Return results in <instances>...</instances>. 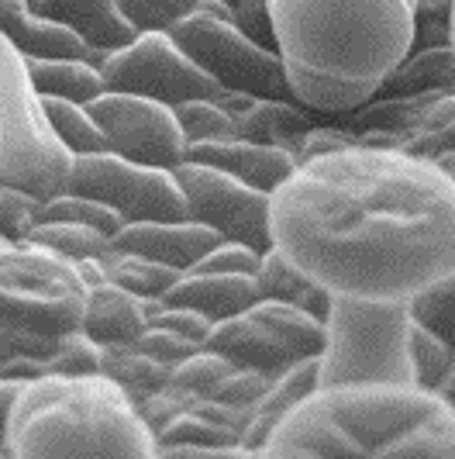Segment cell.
<instances>
[{"instance_id": "cell-1", "label": "cell", "mask_w": 455, "mask_h": 459, "mask_svg": "<svg viewBox=\"0 0 455 459\" xmlns=\"http://www.w3.org/2000/svg\"><path fill=\"white\" fill-rule=\"evenodd\" d=\"M273 246L339 298L410 304L455 273V177L397 145L304 160L273 194Z\"/></svg>"}, {"instance_id": "cell-2", "label": "cell", "mask_w": 455, "mask_h": 459, "mask_svg": "<svg viewBox=\"0 0 455 459\" xmlns=\"http://www.w3.org/2000/svg\"><path fill=\"white\" fill-rule=\"evenodd\" d=\"M276 48L296 100L352 115L410 56L417 0H270Z\"/></svg>"}, {"instance_id": "cell-3", "label": "cell", "mask_w": 455, "mask_h": 459, "mask_svg": "<svg viewBox=\"0 0 455 459\" xmlns=\"http://www.w3.org/2000/svg\"><path fill=\"white\" fill-rule=\"evenodd\" d=\"M283 459H455V408L417 384L318 387L266 438Z\"/></svg>"}, {"instance_id": "cell-4", "label": "cell", "mask_w": 455, "mask_h": 459, "mask_svg": "<svg viewBox=\"0 0 455 459\" xmlns=\"http://www.w3.org/2000/svg\"><path fill=\"white\" fill-rule=\"evenodd\" d=\"M7 446L18 459H149L156 436L138 404L104 373L24 384L11 418Z\"/></svg>"}, {"instance_id": "cell-5", "label": "cell", "mask_w": 455, "mask_h": 459, "mask_svg": "<svg viewBox=\"0 0 455 459\" xmlns=\"http://www.w3.org/2000/svg\"><path fill=\"white\" fill-rule=\"evenodd\" d=\"M414 311L408 300H331L321 349V387L414 384Z\"/></svg>"}, {"instance_id": "cell-6", "label": "cell", "mask_w": 455, "mask_h": 459, "mask_svg": "<svg viewBox=\"0 0 455 459\" xmlns=\"http://www.w3.org/2000/svg\"><path fill=\"white\" fill-rule=\"evenodd\" d=\"M73 160L48 121L46 97L35 91L24 56L0 35V184L52 201L66 194Z\"/></svg>"}, {"instance_id": "cell-7", "label": "cell", "mask_w": 455, "mask_h": 459, "mask_svg": "<svg viewBox=\"0 0 455 459\" xmlns=\"http://www.w3.org/2000/svg\"><path fill=\"white\" fill-rule=\"evenodd\" d=\"M90 276L42 242H11L0 249V318L63 339L83 325Z\"/></svg>"}, {"instance_id": "cell-8", "label": "cell", "mask_w": 455, "mask_h": 459, "mask_svg": "<svg viewBox=\"0 0 455 459\" xmlns=\"http://www.w3.org/2000/svg\"><path fill=\"white\" fill-rule=\"evenodd\" d=\"M169 35L221 91L296 100L283 56L276 48L252 42L235 24L231 4L225 0H201L180 24L169 28Z\"/></svg>"}, {"instance_id": "cell-9", "label": "cell", "mask_w": 455, "mask_h": 459, "mask_svg": "<svg viewBox=\"0 0 455 459\" xmlns=\"http://www.w3.org/2000/svg\"><path fill=\"white\" fill-rule=\"evenodd\" d=\"M66 190L114 207L124 225L186 218V197L173 169L142 166V162L121 160L114 152L76 156Z\"/></svg>"}, {"instance_id": "cell-10", "label": "cell", "mask_w": 455, "mask_h": 459, "mask_svg": "<svg viewBox=\"0 0 455 459\" xmlns=\"http://www.w3.org/2000/svg\"><path fill=\"white\" fill-rule=\"evenodd\" d=\"M173 173L186 197V218L214 229L228 242H245L259 253L273 249V194L197 160L180 162Z\"/></svg>"}, {"instance_id": "cell-11", "label": "cell", "mask_w": 455, "mask_h": 459, "mask_svg": "<svg viewBox=\"0 0 455 459\" xmlns=\"http://www.w3.org/2000/svg\"><path fill=\"white\" fill-rule=\"evenodd\" d=\"M107 91L135 93L176 108L183 100L218 97L221 87L197 66L169 31H142L132 46L100 59Z\"/></svg>"}, {"instance_id": "cell-12", "label": "cell", "mask_w": 455, "mask_h": 459, "mask_svg": "<svg viewBox=\"0 0 455 459\" xmlns=\"http://www.w3.org/2000/svg\"><path fill=\"white\" fill-rule=\"evenodd\" d=\"M87 108L104 128L107 152L114 156L142 162V166H162V169H176L180 162L190 160V142L169 104L107 91Z\"/></svg>"}, {"instance_id": "cell-13", "label": "cell", "mask_w": 455, "mask_h": 459, "mask_svg": "<svg viewBox=\"0 0 455 459\" xmlns=\"http://www.w3.org/2000/svg\"><path fill=\"white\" fill-rule=\"evenodd\" d=\"M114 242L121 253L149 255L180 273H190L221 242V235L193 218H180V221H132L114 235Z\"/></svg>"}, {"instance_id": "cell-14", "label": "cell", "mask_w": 455, "mask_h": 459, "mask_svg": "<svg viewBox=\"0 0 455 459\" xmlns=\"http://www.w3.org/2000/svg\"><path fill=\"white\" fill-rule=\"evenodd\" d=\"M190 160L218 166L231 177L245 180L255 190L276 194L279 186L290 180L300 160L294 149L287 145H266V142H252V138H218V142H197L190 145Z\"/></svg>"}, {"instance_id": "cell-15", "label": "cell", "mask_w": 455, "mask_h": 459, "mask_svg": "<svg viewBox=\"0 0 455 459\" xmlns=\"http://www.w3.org/2000/svg\"><path fill=\"white\" fill-rule=\"evenodd\" d=\"M207 349L228 356L235 367H249L262 369L270 377H279L283 369H290L296 359V352L287 345V339L276 332L273 325L259 315V307L252 304L249 311L225 318L210 328L207 335Z\"/></svg>"}, {"instance_id": "cell-16", "label": "cell", "mask_w": 455, "mask_h": 459, "mask_svg": "<svg viewBox=\"0 0 455 459\" xmlns=\"http://www.w3.org/2000/svg\"><path fill=\"white\" fill-rule=\"evenodd\" d=\"M218 104L235 117V128L242 138L266 142V145H287L294 152L300 138L314 128V121L307 115L311 108H304L300 100H276V97H255V93L242 91H221Z\"/></svg>"}, {"instance_id": "cell-17", "label": "cell", "mask_w": 455, "mask_h": 459, "mask_svg": "<svg viewBox=\"0 0 455 459\" xmlns=\"http://www.w3.org/2000/svg\"><path fill=\"white\" fill-rule=\"evenodd\" d=\"M28 7L42 18L73 28L97 52H117L142 35L135 24L124 18L117 0H28Z\"/></svg>"}, {"instance_id": "cell-18", "label": "cell", "mask_w": 455, "mask_h": 459, "mask_svg": "<svg viewBox=\"0 0 455 459\" xmlns=\"http://www.w3.org/2000/svg\"><path fill=\"white\" fill-rule=\"evenodd\" d=\"M0 35L24 59H87L90 46L66 24L42 18L28 0H0Z\"/></svg>"}, {"instance_id": "cell-19", "label": "cell", "mask_w": 455, "mask_h": 459, "mask_svg": "<svg viewBox=\"0 0 455 459\" xmlns=\"http://www.w3.org/2000/svg\"><path fill=\"white\" fill-rule=\"evenodd\" d=\"M166 304L193 307L210 322H225L242 311H249L259 300L255 276L249 273H218V270H190L176 280V287L166 294Z\"/></svg>"}, {"instance_id": "cell-20", "label": "cell", "mask_w": 455, "mask_h": 459, "mask_svg": "<svg viewBox=\"0 0 455 459\" xmlns=\"http://www.w3.org/2000/svg\"><path fill=\"white\" fill-rule=\"evenodd\" d=\"M100 345H128L149 328V300L135 298L132 290L111 283L107 276L93 280L87 294V311L80 325Z\"/></svg>"}, {"instance_id": "cell-21", "label": "cell", "mask_w": 455, "mask_h": 459, "mask_svg": "<svg viewBox=\"0 0 455 459\" xmlns=\"http://www.w3.org/2000/svg\"><path fill=\"white\" fill-rule=\"evenodd\" d=\"M321 387V356L300 359L290 369H283L279 377H273L266 397L252 408V421L245 429V449L252 456H262L266 438L273 436V429L294 411L300 401H307L311 394Z\"/></svg>"}, {"instance_id": "cell-22", "label": "cell", "mask_w": 455, "mask_h": 459, "mask_svg": "<svg viewBox=\"0 0 455 459\" xmlns=\"http://www.w3.org/2000/svg\"><path fill=\"white\" fill-rule=\"evenodd\" d=\"M255 287H259V298L296 304V307L311 311L321 322H328V311H331V300H335V294L324 283H318L314 276L307 273L296 259H290L279 246L262 253L259 273H255Z\"/></svg>"}, {"instance_id": "cell-23", "label": "cell", "mask_w": 455, "mask_h": 459, "mask_svg": "<svg viewBox=\"0 0 455 459\" xmlns=\"http://www.w3.org/2000/svg\"><path fill=\"white\" fill-rule=\"evenodd\" d=\"M31 83L42 97H63L76 104H93L100 93H107L104 73L90 59H24Z\"/></svg>"}, {"instance_id": "cell-24", "label": "cell", "mask_w": 455, "mask_h": 459, "mask_svg": "<svg viewBox=\"0 0 455 459\" xmlns=\"http://www.w3.org/2000/svg\"><path fill=\"white\" fill-rule=\"evenodd\" d=\"M100 373L111 377L114 384L128 394L135 404H142L149 394L162 391V387L169 384L173 367H166L156 356H149L145 349H138L135 342H128V345H104Z\"/></svg>"}, {"instance_id": "cell-25", "label": "cell", "mask_w": 455, "mask_h": 459, "mask_svg": "<svg viewBox=\"0 0 455 459\" xmlns=\"http://www.w3.org/2000/svg\"><path fill=\"white\" fill-rule=\"evenodd\" d=\"M380 93H455V42L414 48Z\"/></svg>"}, {"instance_id": "cell-26", "label": "cell", "mask_w": 455, "mask_h": 459, "mask_svg": "<svg viewBox=\"0 0 455 459\" xmlns=\"http://www.w3.org/2000/svg\"><path fill=\"white\" fill-rule=\"evenodd\" d=\"M28 238L56 249L73 263H100L104 266L121 253L114 235L93 229V225H80V221H39Z\"/></svg>"}, {"instance_id": "cell-27", "label": "cell", "mask_w": 455, "mask_h": 459, "mask_svg": "<svg viewBox=\"0 0 455 459\" xmlns=\"http://www.w3.org/2000/svg\"><path fill=\"white\" fill-rule=\"evenodd\" d=\"M104 276H107L111 283H117V287L132 290V294L142 300H162L176 287V280H180L183 273L173 270V266H166V263L149 259V255L117 253L111 263H104Z\"/></svg>"}, {"instance_id": "cell-28", "label": "cell", "mask_w": 455, "mask_h": 459, "mask_svg": "<svg viewBox=\"0 0 455 459\" xmlns=\"http://www.w3.org/2000/svg\"><path fill=\"white\" fill-rule=\"evenodd\" d=\"M400 149L434 162L455 152V93H442L434 100L421 121L400 135Z\"/></svg>"}, {"instance_id": "cell-29", "label": "cell", "mask_w": 455, "mask_h": 459, "mask_svg": "<svg viewBox=\"0 0 455 459\" xmlns=\"http://www.w3.org/2000/svg\"><path fill=\"white\" fill-rule=\"evenodd\" d=\"M48 121L56 128V135L63 138L73 156H93V152H107V135L97 125L87 104L76 100H63V97H46Z\"/></svg>"}, {"instance_id": "cell-30", "label": "cell", "mask_w": 455, "mask_h": 459, "mask_svg": "<svg viewBox=\"0 0 455 459\" xmlns=\"http://www.w3.org/2000/svg\"><path fill=\"white\" fill-rule=\"evenodd\" d=\"M410 356H414V384L428 387V391H438L455 363V345L449 339H442L434 328H428V325H421L414 318Z\"/></svg>"}, {"instance_id": "cell-31", "label": "cell", "mask_w": 455, "mask_h": 459, "mask_svg": "<svg viewBox=\"0 0 455 459\" xmlns=\"http://www.w3.org/2000/svg\"><path fill=\"white\" fill-rule=\"evenodd\" d=\"M39 221H80V225H93V229L107 231V235H117L124 229V221L114 207L100 204L93 197H83V194H73V190L52 197V201H42Z\"/></svg>"}, {"instance_id": "cell-32", "label": "cell", "mask_w": 455, "mask_h": 459, "mask_svg": "<svg viewBox=\"0 0 455 459\" xmlns=\"http://www.w3.org/2000/svg\"><path fill=\"white\" fill-rule=\"evenodd\" d=\"M176 121H180L183 135L190 145L197 142H218V138H235V117L228 115L225 108L218 104V97H201V100H183L173 108Z\"/></svg>"}, {"instance_id": "cell-33", "label": "cell", "mask_w": 455, "mask_h": 459, "mask_svg": "<svg viewBox=\"0 0 455 459\" xmlns=\"http://www.w3.org/2000/svg\"><path fill=\"white\" fill-rule=\"evenodd\" d=\"M231 369H235V363H231L228 356H221V352H214V349L201 345L193 356H186L183 363L173 367L169 384H173V387H180V391H186V394L207 397V394L214 391L228 373H231Z\"/></svg>"}, {"instance_id": "cell-34", "label": "cell", "mask_w": 455, "mask_h": 459, "mask_svg": "<svg viewBox=\"0 0 455 459\" xmlns=\"http://www.w3.org/2000/svg\"><path fill=\"white\" fill-rule=\"evenodd\" d=\"M100 356H104V345L90 339L83 328H76L56 342L48 363L59 377H90V373H100Z\"/></svg>"}, {"instance_id": "cell-35", "label": "cell", "mask_w": 455, "mask_h": 459, "mask_svg": "<svg viewBox=\"0 0 455 459\" xmlns=\"http://www.w3.org/2000/svg\"><path fill=\"white\" fill-rule=\"evenodd\" d=\"M42 201L21 186L0 184V238L4 242H24L39 225Z\"/></svg>"}, {"instance_id": "cell-36", "label": "cell", "mask_w": 455, "mask_h": 459, "mask_svg": "<svg viewBox=\"0 0 455 459\" xmlns=\"http://www.w3.org/2000/svg\"><path fill=\"white\" fill-rule=\"evenodd\" d=\"M410 311L417 322L434 328L442 339H449L455 345V273L445 276L442 283H434L421 298L410 300Z\"/></svg>"}, {"instance_id": "cell-37", "label": "cell", "mask_w": 455, "mask_h": 459, "mask_svg": "<svg viewBox=\"0 0 455 459\" xmlns=\"http://www.w3.org/2000/svg\"><path fill=\"white\" fill-rule=\"evenodd\" d=\"M124 18L135 24L138 31H169L180 24L201 0H117Z\"/></svg>"}, {"instance_id": "cell-38", "label": "cell", "mask_w": 455, "mask_h": 459, "mask_svg": "<svg viewBox=\"0 0 455 459\" xmlns=\"http://www.w3.org/2000/svg\"><path fill=\"white\" fill-rule=\"evenodd\" d=\"M270 384H273V377L262 373V369L235 367L214 391L207 394V397H218V401H225V404H231V408H245V411H252V408L266 397Z\"/></svg>"}, {"instance_id": "cell-39", "label": "cell", "mask_w": 455, "mask_h": 459, "mask_svg": "<svg viewBox=\"0 0 455 459\" xmlns=\"http://www.w3.org/2000/svg\"><path fill=\"white\" fill-rule=\"evenodd\" d=\"M59 339L42 335V332H31L21 325H11L0 318V367L18 359V356H52Z\"/></svg>"}, {"instance_id": "cell-40", "label": "cell", "mask_w": 455, "mask_h": 459, "mask_svg": "<svg viewBox=\"0 0 455 459\" xmlns=\"http://www.w3.org/2000/svg\"><path fill=\"white\" fill-rule=\"evenodd\" d=\"M135 345L138 349H145L149 356H156V359L166 363V367H176V363H183L186 356H193V352L201 349V342L186 339V335H180V332L159 328V325H149V328L138 335Z\"/></svg>"}, {"instance_id": "cell-41", "label": "cell", "mask_w": 455, "mask_h": 459, "mask_svg": "<svg viewBox=\"0 0 455 459\" xmlns=\"http://www.w3.org/2000/svg\"><path fill=\"white\" fill-rule=\"evenodd\" d=\"M259 263H262V253L252 249L245 242H228L221 238L210 253L204 255V263L197 270H218V273H259Z\"/></svg>"}, {"instance_id": "cell-42", "label": "cell", "mask_w": 455, "mask_h": 459, "mask_svg": "<svg viewBox=\"0 0 455 459\" xmlns=\"http://www.w3.org/2000/svg\"><path fill=\"white\" fill-rule=\"evenodd\" d=\"M231 18H235V24L249 35L252 42L276 48V24L273 11H270V0H238V4H231Z\"/></svg>"}, {"instance_id": "cell-43", "label": "cell", "mask_w": 455, "mask_h": 459, "mask_svg": "<svg viewBox=\"0 0 455 459\" xmlns=\"http://www.w3.org/2000/svg\"><path fill=\"white\" fill-rule=\"evenodd\" d=\"M48 373H52L48 356H18V359H11V363L0 367V377H7V380H21V384L42 380V377H48Z\"/></svg>"}, {"instance_id": "cell-44", "label": "cell", "mask_w": 455, "mask_h": 459, "mask_svg": "<svg viewBox=\"0 0 455 459\" xmlns=\"http://www.w3.org/2000/svg\"><path fill=\"white\" fill-rule=\"evenodd\" d=\"M21 380H7V377H0V429H7V418H11V408H14V401H18V394H21Z\"/></svg>"}, {"instance_id": "cell-45", "label": "cell", "mask_w": 455, "mask_h": 459, "mask_svg": "<svg viewBox=\"0 0 455 459\" xmlns=\"http://www.w3.org/2000/svg\"><path fill=\"white\" fill-rule=\"evenodd\" d=\"M438 394H442V397H445V401H449V404L455 408V363H452V369H449V377L442 380V387H438Z\"/></svg>"}, {"instance_id": "cell-46", "label": "cell", "mask_w": 455, "mask_h": 459, "mask_svg": "<svg viewBox=\"0 0 455 459\" xmlns=\"http://www.w3.org/2000/svg\"><path fill=\"white\" fill-rule=\"evenodd\" d=\"M452 42H455V7H452Z\"/></svg>"}, {"instance_id": "cell-47", "label": "cell", "mask_w": 455, "mask_h": 459, "mask_svg": "<svg viewBox=\"0 0 455 459\" xmlns=\"http://www.w3.org/2000/svg\"><path fill=\"white\" fill-rule=\"evenodd\" d=\"M225 4H238V0H225Z\"/></svg>"}]
</instances>
